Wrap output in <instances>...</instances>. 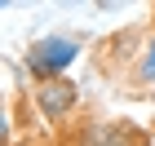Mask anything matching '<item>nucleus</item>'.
Wrapping results in <instances>:
<instances>
[{
    "label": "nucleus",
    "instance_id": "obj_1",
    "mask_svg": "<svg viewBox=\"0 0 155 146\" xmlns=\"http://www.w3.org/2000/svg\"><path fill=\"white\" fill-rule=\"evenodd\" d=\"M80 58V40L75 36H40L27 53V71L36 75L40 84L45 80H62V71Z\"/></svg>",
    "mask_w": 155,
    "mask_h": 146
},
{
    "label": "nucleus",
    "instance_id": "obj_2",
    "mask_svg": "<svg viewBox=\"0 0 155 146\" xmlns=\"http://www.w3.org/2000/svg\"><path fill=\"white\" fill-rule=\"evenodd\" d=\"M75 102H80V93H75L71 80H45L36 89V106L45 120H62L67 111H75Z\"/></svg>",
    "mask_w": 155,
    "mask_h": 146
},
{
    "label": "nucleus",
    "instance_id": "obj_3",
    "mask_svg": "<svg viewBox=\"0 0 155 146\" xmlns=\"http://www.w3.org/2000/svg\"><path fill=\"white\" fill-rule=\"evenodd\" d=\"M137 80H155V31H151V40H146V49H142V62H137Z\"/></svg>",
    "mask_w": 155,
    "mask_h": 146
},
{
    "label": "nucleus",
    "instance_id": "obj_4",
    "mask_svg": "<svg viewBox=\"0 0 155 146\" xmlns=\"http://www.w3.org/2000/svg\"><path fill=\"white\" fill-rule=\"evenodd\" d=\"M13 128H9V111H5V102H0V146H9Z\"/></svg>",
    "mask_w": 155,
    "mask_h": 146
}]
</instances>
